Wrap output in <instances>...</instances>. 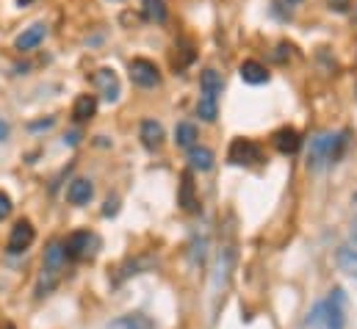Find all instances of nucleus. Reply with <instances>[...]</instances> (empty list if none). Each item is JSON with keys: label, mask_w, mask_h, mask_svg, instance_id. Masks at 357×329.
Masks as SVG:
<instances>
[{"label": "nucleus", "mask_w": 357, "mask_h": 329, "mask_svg": "<svg viewBox=\"0 0 357 329\" xmlns=\"http://www.w3.org/2000/svg\"><path fill=\"white\" fill-rule=\"evenodd\" d=\"M271 141H274L277 153H282V155H294V153L302 147V139H299V133H296L294 128H280V130L271 136Z\"/></svg>", "instance_id": "9"}, {"label": "nucleus", "mask_w": 357, "mask_h": 329, "mask_svg": "<svg viewBox=\"0 0 357 329\" xmlns=\"http://www.w3.org/2000/svg\"><path fill=\"white\" fill-rule=\"evenodd\" d=\"M64 260H67V254H64V244L53 241L50 247L45 249V263H42V268H47V271H61Z\"/></svg>", "instance_id": "16"}, {"label": "nucleus", "mask_w": 357, "mask_h": 329, "mask_svg": "<svg viewBox=\"0 0 357 329\" xmlns=\"http://www.w3.org/2000/svg\"><path fill=\"white\" fill-rule=\"evenodd\" d=\"M64 141H67V144H73V147H75V144H78V133H70V136H67V139H64Z\"/></svg>", "instance_id": "28"}, {"label": "nucleus", "mask_w": 357, "mask_h": 329, "mask_svg": "<svg viewBox=\"0 0 357 329\" xmlns=\"http://www.w3.org/2000/svg\"><path fill=\"white\" fill-rule=\"evenodd\" d=\"M238 75H241V81L250 83V86H261V83L268 81V70L261 61H244L238 67Z\"/></svg>", "instance_id": "13"}, {"label": "nucleus", "mask_w": 357, "mask_h": 329, "mask_svg": "<svg viewBox=\"0 0 357 329\" xmlns=\"http://www.w3.org/2000/svg\"><path fill=\"white\" fill-rule=\"evenodd\" d=\"M335 260H338V266H341L344 274H349L352 280H357V249L355 247H341L338 254H335Z\"/></svg>", "instance_id": "18"}, {"label": "nucleus", "mask_w": 357, "mask_h": 329, "mask_svg": "<svg viewBox=\"0 0 357 329\" xmlns=\"http://www.w3.org/2000/svg\"><path fill=\"white\" fill-rule=\"evenodd\" d=\"M45 36H47V25H45V22H33L31 28H25V31L14 39V47H17L20 53H28V50L39 47V45L45 42Z\"/></svg>", "instance_id": "8"}, {"label": "nucleus", "mask_w": 357, "mask_h": 329, "mask_svg": "<svg viewBox=\"0 0 357 329\" xmlns=\"http://www.w3.org/2000/svg\"><path fill=\"white\" fill-rule=\"evenodd\" d=\"M11 211H14L11 197H8L6 191H0V222H3V219H8V216H11Z\"/></svg>", "instance_id": "24"}, {"label": "nucleus", "mask_w": 357, "mask_h": 329, "mask_svg": "<svg viewBox=\"0 0 357 329\" xmlns=\"http://www.w3.org/2000/svg\"><path fill=\"white\" fill-rule=\"evenodd\" d=\"M139 136H142V144H144L147 150H155V147L164 141V128H161V122H155V119H144Z\"/></svg>", "instance_id": "12"}, {"label": "nucleus", "mask_w": 357, "mask_h": 329, "mask_svg": "<svg viewBox=\"0 0 357 329\" xmlns=\"http://www.w3.org/2000/svg\"><path fill=\"white\" fill-rule=\"evenodd\" d=\"M197 116L202 122H213L219 116V94H211V91H199V100H197Z\"/></svg>", "instance_id": "10"}, {"label": "nucleus", "mask_w": 357, "mask_h": 329, "mask_svg": "<svg viewBox=\"0 0 357 329\" xmlns=\"http://www.w3.org/2000/svg\"><path fill=\"white\" fill-rule=\"evenodd\" d=\"M194 141H197V128H194L191 122H180L178 128H175V144H178V147H185V150H191Z\"/></svg>", "instance_id": "19"}, {"label": "nucleus", "mask_w": 357, "mask_h": 329, "mask_svg": "<svg viewBox=\"0 0 357 329\" xmlns=\"http://www.w3.org/2000/svg\"><path fill=\"white\" fill-rule=\"evenodd\" d=\"M105 329H155V324L144 313H128V316L114 319Z\"/></svg>", "instance_id": "14"}, {"label": "nucleus", "mask_w": 357, "mask_h": 329, "mask_svg": "<svg viewBox=\"0 0 357 329\" xmlns=\"http://www.w3.org/2000/svg\"><path fill=\"white\" fill-rule=\"evenodd\" d=\"M91 244H94V236H91V233H86V230L73 233V236L64 241V254H67V260H84V257H89Z\"/></svg>", "instance_id": "6"}, {"label": "nucleus", "mask_w": 357, "mask_h": 329, "mask_svg": "<svg viewBox=\"0 0 357 329\" xmlns=\"http://www.w3.org/2000/svg\"><path fill=\"white\" fill-rule=\"evenodd\" d=\"M91 197H94V185H91L89 180H84V177L73 180L70 188H67V199H70L73 205H89Z\"/></svg>", "instance_id": "11"}, {"label": "nucleus", "mask_w": 357, "mask_h": 329, "mask_svg": "<svg viewBox=\"0 0 357 329\" xmlns=\"http://www.w3.org/2000/svg\"><path fill=\"white\" fill-rule=\"evenodd\" d=\"M53 116L50 119H42V122H31V130H47V128H53Z\"/></svg>", "instance_id": "25"}, {"label": "nucleus", "mask_w": 357, "mask_h": 329, "mask_svg": "<svg viewBox=\"0 0 357 329\" xmlns=\"http://www.w3.org/2000/svg\"><path fill=\"white\" fill-rule=\"evenodd\" d=\"M330 3V8H335V11H347V6H349V0H327Z\"/></svg>", "instance_id": "26"}, {"label": "nucleus", "mask_w": 357, "mask_h": 329, "mask_svg": "<svg viewBox=\"0 0 357 329\" xmlns=\"http://www.w3.org/2000/svg\"><path fill=\"white\" fill-rule=\"evenodd\" d=\"M97 114V97L94 94H81L73 105V119L75 122H86Z\"/></svg>", "instance_id": "15"}, {"label": "nucleus", "mask_w": 357, "mask_h": 329, "mask_svg": "<svg viewBox=\"0 0 357 329\" xmlns=\"http://www.w3.org/2000/svg\"><path fill=\"white\" fill-rule=\"evenodd\" d=\"M33 238H36V230H33V224H31L28 219H20V222L11 227V233H8L6 249H8L11 254H20V252H25V249L33 244Z\"/></svg>", "instance_id": "5"}, {"label": "nucleus", "mask_w": 357, "mask_h": 329, "mask_svg": "<svg viewBox=\"0 0 357 329\" xmlns=\"http://www.w3.org/2000/svg\"><path fill=\"white\" fill-rule=\"evenodd\" d=\"M307 329H347V296L341 288L330 291L305 319Z\"/></svg>", "instance_id": "1"}, {"label": "nucleus", "mask_w": 357, "mask_h": 329, "mask_svg": "<svg viewBox=\"0 0 357 329\" xmlns=\"http://www.w3.org/2000/svg\"><path fill=\"white\" fill-rule=\"evenodd\" d=\"M180 205L185 211H194L197 208V199H194V183H191V174L185 171L183 174V183H180Z\"/></svg>", "instance_id": "20"}, {"label": "nucleus", "mask_w": 357, "mask_h": 329, "mask_svg": "<svg viewBox=\"0 0 357 329\" xmlns=\"http://www.w3.org/2000/svg\"><path fill=\"white\" fill-rule=\"evenodd\" d=\"M6 139H8V122L0 119V141H6Z\"/></svg>", "instance_id": "27"}, {"label": "nucleus", "mask_w": 357, "mask_h": 329, "mask_svg": "<svg viewBox=\"0 0 357 329\" xmlns=\"http://www.w3.org/2000/svg\"><path fill=\"white\" fill-rule=\"evenodd\" d=\"M94 86H97V91L102 94L105 102H116L119 100V78H116L114 70H108V67L97 70L94 72Z\"/></svg>", "instance_id": "7"}, {"label": "nucleus", "mask_w": 357, "mask_h": 329, "mask_svg": "<svg viewBox=\"0 0 357 329\" xmlns=\"http://www.w3.org/2000/svg\"><path fill=\"white\" fill-rule=\"evenodd\" d=\"M128 72H130V81L136 83V86H142V89L158 86V81H161V72H158V67L150 59H133L128 64Z\"/></svg>", "instance_id": "4"}, {"label": "nucleus", "mask_w": 357, "mask_h": 329, "mask_svg": "<svg viewBox=\"0 0 357 329\" xmlns=\"http://www.w3.org/2000/svg\"><path fill=\"white\" fill-rule=\"evenodd\" d=\"M188 161H191V169H199V171H208L213 169V153L208 147H191L188 150Z\"/></svg>", "instance_id": "17"}, {"label": "nucleus", "mask_w": 357, "mask_h": 329, "mask_svg": "<svg viewBox=\"0 0 357 329\" xmlns=\"http://www.w3.org/2000/svg\"><path fill=\"white\" fill-rule=\"evenodd\" d=\"M299 6H302V0H271V8L277 17H291Z\"/></svg>", "instance_id": "23"}, {"label": "nucleus", "mask_w": 357, "mask_h": 329, "mask_svg": "<svg viewBox=\"0 0 357 329\" xmlns=\"http://www.w3.org/2000/svg\"><path fill=\"white\" fill-rule=\"evenodd\" d=\"M227 161L233 166H252V164H261L264 161V153L255 141L250 139H236L227 150Z\"/></svg>", "instance_id": "3"}, {"label": "nucleus", "mask_w": 357, "mask_h": 329, "mask_svg": "<svg viewBox=\"0 0 357 329\" xmlns=\"http://www.w3.org/2000/svg\"><path fill=\"white\" fill-rule=\"evenodd\" d=\"M33 0H17V6H31Z\"/></svg>", "instance_id": "29"}, {"label": "nucleus", "mask_w": 357, "mask_h": 329, "mask_svg": "<svg viewBox=\"0 0 357 329\" xmlns=\"http://www.w3.org/2000/svg\"><path fill=\"white\" fill-rule=\"evenodd\" d=\"M144 3V17L150 22H164L167 20V6L164 0H142Z\"/></svg>", "instance_id": "22"}, {"label": "nucleus", "mask_w": 357, "mask_h": 329, "mask_svg": "<svg viewBox=\"0 0 357 329\" xmlns=\"http://www.w3.org/2000/svg\"><path fill=\"white\" fill-rule=\"evenodd\" d=\"M199 91H211V94H222V78L216 70H205L199 75Z\"/></svg>", "instance_id": "21"}, {"label": "nucleus", "mask_w": 357, "mask_h": 329, "mask_svg": "<svg viewBox=\"0 0 357 329\" xmlns=\"http://www.w3.org/2000/svg\"><path fill=\"white\" fill-rule=\"evenodd\" d=\"M347 144L344 133H319L310 139V150H307V166L310 169H321V166L338 161L341 147Z\"/></svg>", "instance_id": "2"}]
</instances>
